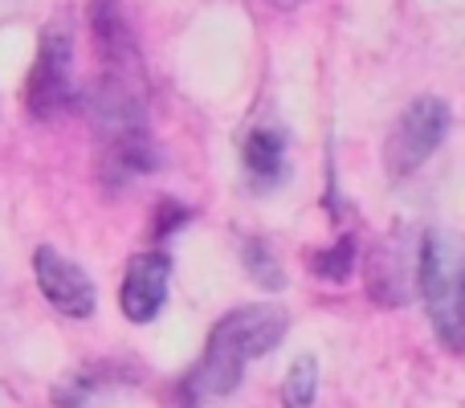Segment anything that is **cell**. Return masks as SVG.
<instances>
[{
  "mask_svg": "<svg viewBox=\"0 0 465 408\" xmlns=\"http://www.w3.org/2000/svg\"><path fill=\"white\" fill-rule=\"evenodd\" d=\"M286 311L278 306H241L213 327L201 368L193 372L196 396H229L241 384L249 360H262L286 339Z\"/></svg>",
  "mask_w": 465,
  "mask_h": 408,
  "instance_id": "obj_1",
  "label": "cell"
},
{
  "mask_svg": "<svg viewBox=\"0 0 465 408\" xmlns=\"http://www.w3.org/2000/svg\"><path fill=\"white\" fill-rule=\"evenodd\" d=\"M420 294L433 331L450 352H465V241L450 229L425 233L420 245Z\"/></svg>",
  "mask_w": 465,
  "mask_h": 408,
  "instance_id": "obj_2",
  "label": "cell"
},
{
  "mask_svg": "<svg viewBox=\"0 0 465 408\" xmlns=\"http://www.w3.org/2000/svg\"><path fill=\"white\" fill-rule=\"evenodd\" d=\"M78 103V74H74V29L54 21L41 33L37 62L25 82V111L33 119H57Z\"/></svg>",
  "mask_w": 465,
  "mask_h": 408,
  "instance_id": "obj_3",
  "label": "cell"
},
{
  "mask_svg": "<svg viewBox=\"0 0 465 408\" xmlns=\"http://www.w3.org/2000/svg\"><path fill=\"white\" fill-rule=\"evenodd\" d=\"M445 131H450V106L441 98H417V103H409L401 123H396L392 139H388V172L392 176L417 172L441 147Z\"/></svg>",
  "mask_w": 465,
  "mask_h": 408,
  "instance_id": "obj_4",
  "label": "cell"
},
{
  "mask_svg": "<svg viewBox=\"0 0 465 408\" xmlns=\"http://www.w3.org/2000/svg\"><path fill=\"white\" fill-rule=\"evenodd\" d=\"M33 274H37V286L45 294V303L54 311L70 314V319H90L98 306V290L86 278L82 265H74L65 254H57L54 245H41L33 254Z\"/></svg>",
  "mask_w": 465,
  "mask_h": 408,
  "instance_id": "obj_5",
  "label": "cell"
},
{
  "mask_svg": "<svg viewBox=\"0 0 465 408\" xmlns=\"http://www.w3.org/2000/svg\"><path fill=\"white\" fill-rule=\"evenodd\" d=\"M168 282H172V257L168 254H139L131 257L127 274H123L119 303L131 323H152L160 306L168 303Z\"/></svg>",
  "mask_w": 465,
  "mask_h": 408,
  "instance_id": "obj_6",
  "label": "cell"
},
{
  "mask_svg": "<svg viewBox=\"0 0 465 408\" xmlns=\"http://www.w3.org/2000/svg\"><path fill=\"white\" fill-rule=\"evenodd\" d=\"M241 155H245L249 176L278 180L282 168H286V139H282L278 131H270V127H253L245 135V147H241Z\"/></svg>",
  "mask_w": 465,
  "mask_h": 408,
  "instance_id": "obj_7",
  "label": "cell"
},
{
  "mask_svg": "<svg viewBox=\"0 0 465 408\" xmlns=\"http://www.w3.org/2000/svg\"><path fill=\"white\" fill-rule=\"evenodd\" d=\"M314 393H319V363L314 355H298L294 368H290L286 384H282V404L286 408H311Z\"/></svg>",
  "mask_w": 465,
  "mask_h": 408,
  "instance_id": "obj_8",
  "label": "cell"
},
{
  "mask_svg": "<svg viewBox=\"0 0 465 408\" xmlns=\"http://www.w3.org/2000/svg\"><path fill=\"white\" fill-rule=\"evenodd\" d=\"M355 265V241L343 237L335 241V245H327L322 254H314V274H319L322 282H343L347 274H351Z\"/></svg>",
  "mask_w": 465,
  "mask_h": 408,
  "instance_id": "obj_9",
  "label": "cell"
},
{
  "mask_svg": "<svg viewBox=\"0 0 465 408\" xmlns=\"http://www.w3.org/2000/svg\"><path fill=\"white\" fill-rule=\"evenodd\" d=\"M245 265H249V274H253L262 286H270V290L282 286V265L273 262V254L265 249V241H249L245 245Z\"/></svg>",
  "mask_w": 465,
  "mask_h": 408,
  "instance_id": "obj_10",
  "label": "cell"
},
{
  "mask_svg": "<svg viewBox=\"0 0 465 408\" xmlns=\"http://www.w3.org/2000/svg\"><path fill=\"white\" fill-rule=\"evenodd\" d=\"M265 5H273V8H298L302 0H265Z\"/></svg>",
  "mask_w": 465,
  "mask_h": 408,
  "instance_id": "obj_11",
  "label": "cell"
}]
</instances>
